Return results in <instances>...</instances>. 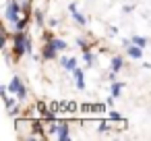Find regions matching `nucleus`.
Returning <instances> with one entry per match:
<instances>
[{"label": "nucleus", "instance_id": "obj_1", "mask_svg": "<svg viewBox=\"0 0 151 141\" xmlns=\"http://www.w3.org/2000/svg\"><path fill=\"white\" fill-rule=\"evenodd\" d=\"M13 50H15L17 56H21V54H33V42H31V38L25 31H15Z\"/></svg>", "mask_w": 151, "mask_h": 141}, {"label": "nucleus", "instance_id": "obj_2", "mask_svg": "<svg viewBox=\"0 0 151 141\" xmlns=\"http://www.w3.org/2000/svg\"><path fill=\"white\" fill-rule=\"evenodd\" d=\"M21 13H23V7H21V2L19 0H9L6 2V9H4V19L9 21V23H17L19 19H21Z\"/></svg>", "mask_w": 151, "mask_h": 141}, {"label": "nucleus", "instance_id": "obj_3", "mask_svg": "<svg viewBox=\"0 0 151 141\" xmlns=\"http://www.w3.org/2000/svg\"><path fill=\"white\" fill-rule=\"evenodd\" d=\"M6 87H9V91H11L13 95H17L19 100H25V98H27V87L23 85L21 77H13V79H11V83H9Z\"/></svg>", "mask_w": 151, "mask_h": 141}, {"label": "nucleus", "instance_id": "obj_4", "mask_svg": "<svg viewBox=\"0 0 151 141\" xmlns=\"http://www.w3.org/2000/svg\"><path fill=\"white\" fill-rule=\"evenodd\" d=\"M68 11H70V17H73L79 25H87L85 15H83V13H79V9H77V4H75V2H70V4H68Z\"/></svg>", "mask_w": 151, "mask_h": 141}, {"label": "nucleus", "instance_id": "obj_5", "mask_svg": "<svg viewBox=\"0 0 151 141\" xmlns=\"http://www.w3.org/2000/svg\"><path fill=\"white\" fill-rule=\"evenodd\" d=\"M126 54H128L130 58H134V60H139V58H143V48L130 42V44L126 46Z\"/></svg>", "mask_w": 151, "mask_h": 141}, {"label": "nucleus", "instance_id": "obj_6", "mask_svg": "<svg viewBox=\"0 0 151 141\" xmlns=\"http://www.w3.org/2000/svg\"><path fill=\"white\" fill-rule=\"evenodd\" d=\"M56 56H58V50H56L50 42H46L44 52H42V58H44V60H52V58H56Z\"/></svg>", "mask_w": 151, "mask_h": 141}, {"label": "nucleus", "instance_id": "obj_7", "mask_svg": "<svg viewBox=\"0 0 151 141\" xmlns=\"http://www.w3.org/2000/svg\"><path fill=\"white\" fill-rule=\"evenodd\" d=\"M73 75H75V85H77V89H85V73L77 67V69L73 71Z\"/></svg>", "mask_w": 151, "mask_h": 141}, {"label": "nucleus", "instance_id": "obj_8", "mask_svg": "<svg viewBox=\"0 0 151 141\" xmlns=\"http://www.w3.org/2000/svg\"><path fill=\"white\" fill-rule=\"evenodd\" d=\"M56 139H60V141H66V139H70V129H68V124H58Z\"/></svg>", "mask_w": 151, "mask_h": 141}, {"label": "nucleus", "instance_id": "obj_9", "mask_svg": "<svg viewBox=\"0 0 151 141\" xmlns=\"http://www.w3.org/2000/svg\"><path fill=\"white\" fill-rule=\"evenodd\" d=\"M48 42H50V44H52V46H54L58 52H64V50L68 48L64 40H58V38H54V35H48Z\"/></svg>", "mask_w": 151, "mask_h": 141}, {"label": "nucleus", "instance_id": "obj_10", "mask_svg": "<svg viewBox=\"0 0 151 141\" xmlns=\"http://www.w3.org/2000/svg\"><path fill=\"white\" fill-rule=\"evenodd\" d=\"M60 62H62V69H64V71H68V73H73V71L77 69V58H73V56H70V58H66V56H64Z\"/></svg>", "mask_w": 151, "mask_h": 141}, {"label": "nucleus", "instance_id": "obj_11", "mask_svg": "<svg viewBox=\"0 0 151 141\" xmlns=\"http://www.w3.org/2000/svg\"><path fill=\"white\" fill-rule=\"evenodd\" d=\"M122 64H124L122 56H114V58H112V64H110V69H112L114 73H118V71L122 69Z\"/></svg>", "mask_w": 151, "mask_h": 141}, {"label": "nucleus", "instance_id": "obj_12", "mask_svg": "<svg viewBox=\"0 0 151 141\" xmlns=\"http://www.w3.org/2000/svg\"><path fill=\"white\" fill-rule=\"evenodd\" d=\"M130 42H132V44H137V46H141V48H145V46L149 44V42H147V38H143V35H132V38H130Z\"/></svg>", "mask_w": 151, "mask_h": 141}, {"label": "nucleus", "instance_id": "obj_13", "mask_svg": "<svg viewBox=\"0 0 151 141\" xmlns=\"http://www.w3.org/2000/svg\"><path fill=\"white\" fill-rule=\"evenodd\" d=\"M122 87H124V83H112V95H114V98H118V95H120V91H122Z\"/></svg>", "mask_w": 151, "mask_h": 141}, {"label": "nucleus", "instance_id": "obj_14", "mask_svg": "<svg viewBox=\"0 0 151 141\" xmlns=\"http://www.w3.org/2000/svg\"><path fill=\"white\" fill-rule=\"evenodd\" d=\"M25 25H27V19H19V21L15 23V31H23Z\"/></svg>", "mask_w": 151, "mask_h": 141}, {"label": "nucleus", "instance_id": "obj_15", "mask_svg": "<svg viewBox=\"0 0 151 141\" xmlns=\"http://www.w3.org/2000/svg\"><path fill=\"white\" fill-rule=\"evenodd\" d=\"M83 60H85V62L91 67V64H93V54H91L89 50H87V52H83Z\"/></svg>", "mask_w": 151, "mask_h": 141}, {"label": "nucleus", "instance_id": "obj_16", "mask_svg": "<svg viewBox=\"0 0 151 141\" xmlns=\"http://www.w3.org/2000/svg\"><path fill=\"white\" fill-rule=\"evenodd\" d=\"M35 21H37L40 27H44V15H42V13H35Z\"/></svg>", "mask_w": 151, "mask_h": 141}, {"label": "nucleus", "instance_id": "obj_17", "mask_svg": "<svg viewBox=\"0 0 151 141\" xmlns=\"http://www.w3.org/2000/svg\"><path fill=\"white\" fill-rule=\"evenodd\" d=\"M97 131H101V133H104V131H108V122H101V124L97 127Z\"/></svg>", "mask_w": 151, "mask_h": 141}, {"label": "nucleus", "instance_id": "obj_18", "mask_svg": "<svg viewBox=\"0 0 151 141\" xmlns=\"http://www.w3.org/2000/svg\"><path fill=\"white\" fill-rule=\"evenodd\" d=\"M122 11H124V13H126V15H128V13H130V11H132V7H130V4H124V7H122Z\"/></svg>", "mask_w": 151, "mask_h": 141}, {"label": "nucleus", "instance_id": "obj_19", "mask_svg": "<svg viewBox=\"0 0 151 141\" xmlns=\"http://www.w3.org/2000/svg\"><path fill=\"white\" fill-rule=\"evenodd\" d=\"M110 35H118V29L116 27H110Z\"/></svg>", "mask_w": 151, "mask_h": 141}, {"label": "nucleus", "instance_id": "obj_20", "mask_svg": "<svg viewBox=\"0 0 151 141\" xmlns=\"http://www.w3.org/2000/svg\"><path fill=\"white\" fill-rule=\"evenodd\" d=\"M110 118H112V120H114V118L118 120V118H120V114H118V112H112V114H110Z\"/></svg>", "mask_w": 151, "mask_h": 141}]
</instances>
